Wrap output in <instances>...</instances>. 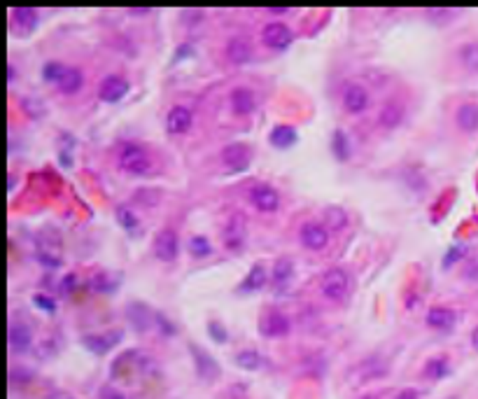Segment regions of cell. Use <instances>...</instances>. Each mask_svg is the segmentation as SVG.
I'll return each mask as SVG.
<instances>
[{
    "label": "cell",
    "mask_w": 478,
    "mask_h": 399,
    "mask_svg": "<svg viewBox=\"0 0 478 399\" xmlns=\"http://www.w3.org/2000/svg\"><path fill=\"white\" fill-rule=\"evenodd\" d=\"M117 166L128 175H147L155 163H152V157L147 155L145 148L135 143H126L117 152Z\"/></svg>",
    "instance_id": "1"
},
{
    "label": "cell",
    "mask_w": 478,
    "mask_h": 399,
    "mask_svg": "<svg viewBox=\"0 0 478 399\" xmlns=\"http://www.w3.org/2000/svg\"><path fill=\"white\" fill-rule=\"evenodd\" d=\"M348 287H350V278L343 269H332L322 275L320 280V290L324 297L329 299H343L348 295Z\"/></svg>",
    "instance_id": "2"
},
{
    "label": "cell",
    "mask_w": 478,
    "mask_h": 399,
    "mask_svg": "<svg viewBox=\"0 0 478 399\" xmlns=\"http://www.w3.org/2000/svg\"><path fill=\"white\" fill-rule=\"evenodd\" d=\"M245 243V217L240 213H234L224 225V245L227 250L238 252Z\"/></svg>",
    "instance_id": "3"
},
{
    "label": "cell",
    "mask_w": 478,
    "mask_h": 399,
    "mask_svg": "<svg viewBox=\"0 0 478 399\" xmlns=\"http://www.w3.org/2000/svg\"><path fill=\"white\" fill-rule=\"evenodd\" d=\"M180 243H178V233L173 229H161L155 238V255L157 260L161 262H173L178 257Z\"/></svg>",
    "instance_id": "4"
},
{
    "label": "cell",
    "mask_w": 478,
    "mask_h": 399,
    "mask_svg": "<svg viewBox=\"0 0 478 399\" xmlns=\"http://www.w3.org/2000/svg\"><path fill=\"white\" fill-rule=\"evenodd\" d=\"M299 238L308 250H324L329 243V231L320 225V222H306V225L301 227Z\"/></svg>",
    "instance_id": "5"
},
{
    "label": "cell",
    "mask_w": 478,
    "mask_h": 399,
    "mask_svg": "<svg viewBox=\"0 0 478 399\" xmlns=\"http://www.w3.org/2000/svg\"><path fill=\"white\" fill-rule=\"evenodd\" d=\"M262 40L264 45L271 47V49H285V47L292 43V31L280 21H271L264 26L262 31Z\"/></svg>",
    "instance_id": "6"
},
{
    "label": "cell",
    "mask_w": 478,
    "mask_h": 399,
    "mask_svg": "<svg viewBox=\"0 0 478 399\" xmlns=\"http://www.w3.org/2000/svg\"><path fill=\"white\" fill-rule=\"evenodd\" d=\"M259 332H262L264 337H269V339L285 337V334L289 332L287 315L280 313V310H269V313H264V318L259 320Z\"/></svg>",
    "instance_id": "7"
},
{
    "label": "cell",
    "mask_w": 478,
    "mask_h": 399,
    "mask_svg": "<svg viewBox=\"0 0 478 399\" xmlns=\"http://www.w3.org/2000/svg\"><path fill=\"white\" fill-rule=\"evenodd\" d=\"M126 91H128V82L120 78V75H108L98 84V96L105 103H117L120 98L126 96Z\"/></svg>",
    "instance_id": "8"
},
{
    "label": "cell",
    "mask_w": 478,
    "mask_h": 399,
    "mask_svg": "<svg viewBox=\"0 0 478 399\" xmlns=\"http://www.w3.org/2000/svg\"><path fill=\"white\" fill-rule=\"evenodd\" d=\"M250 201L255 203V208H259L262 213H273L280 205V194L269 185H257V187H252V192H250Z\"/></svg>",
    "instance_id": "9"
},
{
    "label": "cell",
    "mask_w": 478,
    "mask_h": 399,
    "mask_svg": "<svg viewBox=\"0 0 478 399\" xmlns=\"http://www.w3.org/2000/svg\"><path fill=\"white\" fill-rule=\"evenodd\" d=\"M250 159H252V152L243 143H231L222 150V161L227 163L229 168H234V171L245 168L247 163H250Z\"/></svg>",
    "instance_id": "10"
},
{
    "label": "cell",
    "mask_w": 478,
    "mask_h": 399,
    "mask_svg": "<svg viewBox=\"0 0 478 399\" xmlns=\"http://www.w3.org/2000/svg\"><path fill=\"white\" fill-rule=\"evenodd\" d=\"M369 105V93L362 84H348L343 91V108L350 115H359L364 113Z\"/></svg>",
    "instance_id": "11"
},
{
    "label": "cell",
    "mask_w": 478,
    "mask_h": 399,
    "mask_svg": "<svg viewBox=\"0 0 478 399\" xmlns=\"http://www.w3.org/2000/svg\"><path fill=\"white\" fill-rule=\"evenodd\" d=\"M192 126V110L185 108V105H175V108H170V113L166 115V131L168 133H175V136H180V133H187Z\"/></svg>",
    "instance_id": "12"
},
{
    "label": "cell",
    "mask_w": 478,
    "mask_h": 399,
    "mask_svg": "<svg viewBox=\"0 0 478 399\" xmlns=\"http://www.w3.org/2000/svg\"><path fill=\"white\" fill-rule=\"evenodd\" d=\"M31 330H28L23 322H12L10 325V348L14 353H23L31 345Z\"/></svg>",
    "instance_id": "13"
},
{
    "label": "cell",
    "mask_w": 478,
    "mask_h": 399,
    "mask_svg": "<svg viewBox=\"0 0 478 399\" xmlns=\"http://www.w3.org/2000/svg\"><path fill=\"white\" fill-rule=\"evenodd\" d=\"M455 122H457V126L462 128V131H476L478 128V103H464V105H459L457 108V113H455Z\"/></svg>",
    "instance_id": "14"
},
{
    "label": "cell",
    "mask_w": 478,
    "mask_h": 399,
    "mask_svg": "<svg viewBox=\"0 0 478 399\" xmlns=\"http://www.w3.org/2000/svg\"><path fill=\"white\" fill-rule=\"evenodd\" d=\"M84 84V75H82L80 68H68L66 66V73L61 75V80L56 82V89L61 93H78Z\"/></svg>",
    "instance_id": "15"
},
{
    "label": "cell",
    "mask_w": 478,
    "mask_h": 399,
    "mask_svg": "<svg viewBox=\"0 0 478 399\" xmlns=\"http://www.w3.org/2000/svg\"><path fill=\"white\" fill-rule=\"evenodd\" d=\"M401 119H404V105L397 103V101H387L385 105H383V110H380V115H378V124L383 128L399 126Z\"/></svg>",
    "instance_id": "16"
},
{
    "label": "cell",
    "mask_w": 478,
    "mask_h": 399,
    "mask_svg": "<svg viewBox=\"0 0 478 399\" xmlns=\"http://www.w3.org/2000/svg\"><path fill=\"white\" fill-rule=\"evenodd\" d=\"M231 105L238 115H250L255 110V93L245 87H238V89L231 91Z\"/></svg>",
    "instance_id": "17"
},
{
    "label": "cell",
    "mask_w": 478,
    "mask_h": 399,
    "mask_svg": "<svg viewBox=\"0 0 478 399\" xmlns=\"http://www.w3.org/2000/svg\"><path fill=\"white\" fill-rule=\"evenodd\" d=\"M453 322H455V313H453L451 308H444V306L429 308V313H427L429 327H434V330H448V327H453Z\"/></svg>",
    "instance_id": "18"
},
{
    "label": "cell",
    "mask_w": 478,
    "mask_h": 399,
    "mask_svg": "<svg viewBox=\"0 0 478 399\" xmlns=\"http://www.w3.org/2000/svg\"><path fill=\"white\" fill-rule=\"evenodd\" d=\"M120 339H122V334H115V337H110V334H93V337L82 339V343L89 350H96V353H108Z\"/></svg>",
    "instance_id": "19"
},
{
    "label": "cell",
    "mask_w": 478,
    "mask_h": 399,
    "mask_svg": "<svg viewBox=\"0 0 478 399\" xmlns=\"http://www.w3.org/2000/svg\"><path fill=\"white\" fill-rule=\"evenodd\" d=\"M250 43L245 38H234L227 45V58L231 63H245L250 58Z\"/></svg>",
    "instance_id": "20"
},
{
    "label": "cell",
    "mask_w": 478,
    "mask_h": 399,
    "mask_svg": "<svg viewBox=\"0 0 478 399\" xmlns=\"http://www.w3.org/2000/svg\"><path fill=\"white\" fill-rule=\"evenodd\" d=\"M271 143H273L275 148H292V145L297 143V131L287 124L275 126L273 131H271Z\"/></svg>",
    "instance_id": "21"
},
{
    "label": "cell",
    "mask_w": 478,
    "mask_h": 399,
    "mask_svg": "<svg viewBox=\"0 0 478 399\" xmlns=\"http://www.w3.org/2000/svg\"><path fill=\"white\" fill-rule=\"evenodd\" d=\"M12 19H14L16 26L23 28V31H33V28L38 26V12L31 8H16V10H12Z\"/></svg>",
    "instance_id": "22"
},
{
    "label": "cell",
    "mask_w": 478,
    "mask_h": 399,
    "mask_svg": "<svg viewBox=\"0 0 478 399\" xmlns=\"http://www.w3.org/2000/svg\"><path fill=\"white\" fill-rule=\"evenodd\" d=\"M266 285V271H264V266H252L250 273L245 275L243 285H240V290L243 292H255V290H262V287Z\"/></svg>",
    "instance_id": "23"
},
{
    "label": "cell",
    "mask_w": 478,
    "mask_h": 399,
    "mask_svg": "<svg viewBox=\"0 0 478 399\" xmlns=\"http://www.w3.org/2000/svg\"><path fill=\"white\" fill-rule=\"evenodd\" d=\"M128 320L138 332H145L150 327V310L143 304H133V306H128Z\"/></svg>",
    "instance_id": "24"
},
{
    "label": "cell",
    "mask_w": 478,
    "mask_h": 399,
    "mask_svg": "<svg viewBox=\"0 0 478 399\" xmlns=\"http://www.w3.org/2000/svg\"><path fill=\"white\" fill-rule=\"evenodd\" d=\"M192 355L196 357V365H198V372H201V376H205V378H212V376H217V365L215 362L210 360L208 355H203L201 350L196 348V345H192Z\"/></svg>",
    "instance_id": "25"
},
{
    "label": "cell",
    "mask_w": 478,
    "mask_h": 399,
    "mask_svg": "<svg viewBox=\"0 0 478 399\" xmlns=\"http://www.w3.org/2000/svg\"><path fill=\"white\" fill-rule=\"evenodd\" d=\"M236 365L247 369V372H257V369L262 367V357H259L257 350H240V353L236 355Z\"/></svg>",
    "instance_id": "26"
},
{
    "label": "cell",
    "mask_w": 478,
    "mask_h": 399,
    "mask_svg": "<svg viewBox=\"0 0 478 399\" xmlns=\"http://www.w3.org/2000/svg\"><path fill=\"white\" fill-rule=\"evenodd\" d=\"M457 54H459V61H462L469 70H478V43L462 45Z\"/></svg>",
    "instance_id": "27"
},
{
    "label": "cell",
    "mask_w": 478,
    "mask_h": 399,
    "mask_svg": "<svg viewBox=\"0 0 478 399\" xmlns=\"http://www.w3.org/2000/svg\"><path fill=\"white\" fill-rule=\"evenodd\" d=\"M332 150H334L336 159H341V161H345L348 157H350V143H348V138H345L343 131H334V136H332Z\"/></svg>",
    "instance_id": "28"
},
{
    "label": "cell",
    "mask_w": 478,
    "mask_h": 399,
    "mask_svg": "<svg viewBox=\"0 0 478 399\" xmlns=\"http://www.w3.org/2000/svg\"><path fill=\"white\" fill-rule=\"evenodd\" d=\"M294 275V266H292V262L289 260H280V262H275V266H273V280L278 285L282 283H287L289 278Z\"/></svg>",
    "instance_id": "29"
},
{
    "label": "cell",
    "mask_w": 478,
    "mask_h": 399,
    "mask_svg": "<svg viewBox=\"0 0 478 399\" xmlns=\"http://www.w3.org/2000/svg\"><path fill=\"white\" fill-rule=\"evenodd\" d=\"M117 220H120V225L126 229V231H135V229H138V217H135L128 208H124V205L117 208Z\"/></svg>",
    "instance_id": "30"
},
{
    "label": "cell",
    "mask_w": 478,
    "mask_h": 399,
    "mask_svg": "<svg viewBox=\"0 0 478 399\" xmlns=\"http://www.w3.org/2000/svg\"><path fill=\"white\" fill-rule=\"evenodd\" d=\"M66 73V66L63 63H58V61H49V63H45V68H43V78L47 82H56L61 80V75Z\"/></svg>",
    "instance_id": "31"
},
{
    "label": "cell",
    "mask_w": 478,
    "mask_h": 399,
    "mask_svg": "<svg viewBox=\"0 0 478 399\" xmlns=\"http://www.w3.org/2000/svg\"><path fill=\"white\" fill-rule=\"evenodd\" d=\"M427 376H432V378H444L446 374H448V362L444 360V357H436V360H429L427 362Z\"/></svg>",
    "instance_id": "32"
},
{
    "label": "cell",
    "mask_w": 478,
    "mask_h": 399,
    "mask_svg": "<svg viewBox=\"0 0 478 399\" xmlns=\"http://www.w3.org/2000/svg\"><path fill=\"white\" fill-rule=\"evenodd\" d=\"M190 252L194 257H205L210 252V243H208V238H203V236H194L190 240Z\"/></svg>",
    "instance_id": "33"
},
{
    "label": "cell",
    "mask_w": 478,
    "mask_h": 399,
    "mask_svg": "<svg viewBox=\"0 0 478 399\" xmlns=\"http://www.w3.org/2000/svg\"><path fill=\"white\" fill-rule=\"evenodd\" d=\"M329 225H332L334 229L345 227V215L341 213V210H329Z\"/></svg>",
    "instance_id": "34"
},
{
    "label": "cell",
    "mask_w": 478,
    "mask_h": 399,
    "mask_svg": "<svg viewBox=\"0 0 478 399\" xmlns=\"http://www.w3.org/2000/svg\"><path fill=\"white\" fill-rule=\"evenodd\" d=\"M210 334H212V339H215L217 343H222V341H227V332L222 330L220 327V322H210Z\"/></svg>",
    "instance_id": "35"
},
{
    "label": "cell",
    "mask_w": 478,
    "mask_h": 399,
    "mask_svg": "<svg viewBox=\"0 0 478 399\" xmlns=\"http://www.w3.org/2000/svg\"><path fill=\"white\" fill-rule=\"evenodd\" d=\"M35 301V306H40V308H45L47 313H49V310H54V301H52V299H47V297H43V295H38L33 299Z\"/></svg>",
    "instance_id": "36"
},
{
    "label": "cell",
    "mask_w": 478,
    "mask_h": 399,
    "mask_svg": "<svg viewBox=\"0 0 478 399\" xmlns=\"http://www.w3.org/2000/svg\"><path fill=\"white\" fill-rule=\"evenodd\" d=\"M462 248H459V245H457V248H453L451 252H448V255H446V260H444V266H451V264H455L457 260H459V255H462Z\"/></svg>",
    "instance_id": "37"
},
{
    "label": "cell",
    "mask_w": 478,
    "mask_h": 399,
    "mask_svg": "<svg viewBox=\"0 0 478 399\" xmlns=\"http://www.w3.org/2000/svg\"><path fill=\"white\" fill-rule=\"evenodd\" d=\"M100 399H126V397H124L122 392L112 390V388H105L103 392H100Z\"/></svg>",
    "instance_id": "38"
},
{
    "label": "cell",
    "mask_w": 478,
    "mask_h": 399,
    "mask_svg": "<svg viewBox=\"0 0 478 399\" xmlns=\"http://www.w3.org/2000/svg\"><path fill=\"white\" fill-rule=\"evenodd\" d=\"M397 399H418V395L413 390H404V392H399Z\"/></svg>",
    "instance_id": "39"
},
{
    "label": "cell",
    "mask_w": 478,
    "mask_h": 399,
    "mask_svg": "<svg viewBox=\"0 0 478 399\" xmlns=\"http://www.w3.org/2000/svg\"><path fill=\"white\" fill-rule=\"evenodd\" d=\"M471 343H474V348L478 350V327H476L474 332H471Z\"/></svg>",
    "instance_id": "40"
},
{
    "label": "cell",
    "mask_w": 478,
    "mask_h": 399,
    "mask_svg": "<svg viewBox=\"0 0 478 399\" xmlns=\"http://www.w3.org/2000/svg\"><path fill=\"white\" fill-rule=\"evenodd\" d=\"M128 12H131V14H147L150 10H128Z\"/></svg>",
    "instance_id": "41"
}]
</instances>
